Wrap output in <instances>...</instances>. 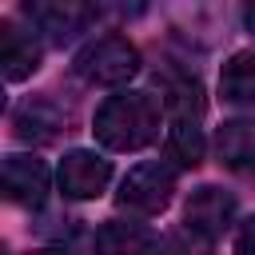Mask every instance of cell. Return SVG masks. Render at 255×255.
Segmentation results:
<instances>
[{
	"mask_svg": "<svg viewBox=\"0 0 255 255\" xmlns=\"http://www.w3.org/2000/svg\"><path fill=\"white\" fill-rule=\"evenodd\" d=\"M163 116L167 112L151 92H116L100 104L92 131L108 151H143L159 139Z\"/></svg>",
	"mask_w": 255,
	"mask_h": 255,
	"instance_id": "obj_1",
	"label": "cell"
},
{
	"mask_svg": "<svg viewBox=\"0 0 255 255\" xmlns=\"http://www.w3.org/2000/svg\"><path fill=\"white\" fill-rule=\"evenodd\" d=\"M76 76L84 84H100V88H120L139 72V48L128 36H96L76 52Z\"/></svg>",
	"mask_w": 255,
	"mask_h": 255,
	"instance_id": "obj_2",
	"label": "cell"
},
{
	"mask_svg": "<svg viewBox=\"0 0 255 255\" xmlns=\"http://www.w3.org/2000/svg\"><path fill=\"white\" fill-rule=\"evenodd\" d=\"M171 195H175V167L167 159H147V163H135L120 179L116 203L135 215H159L171 203Z\"/></svg>",
	"mask_w": 255,
	"mask_h": 255,
	"instance_id": "obj_3",
	"label": "cell"
},
{
	"mask_svg": "<svg viewBox=\"0 0 255 255\" xmlns=\"http://www.w3.org/2000/svg\"><path fill=\"white\" fill-rule=\"evenodd\" d=\"M20 12H24V20H28L48 44H56V48L72 44V40H76L80 32H88V28L96 24V16H100L96 4H80V0H32V4H24Z\"/></svg>",
	"mask_w": 255,
	"mask_h": 255,
	"instance_id": "obj_4",
	"label": "cell"
},
{
	"mask_svg": "<svg viewBox=\"0 0 255 255\" xmlns=\"http://www.w3.org/2000/svg\"><path fill=\"white\" fill-rule=\"evenodd\" d=\"M231 223H235V195L231 191L207 183V187H195L187 195V203H183V227H191V231H199L203 239L215 243Z\"/></svg>",
	"mask_w": 255,
	"mask_h": 255,
	"instance_id": "obj_5",
	"label": "cell"
},
{
	"mask_svg": "<svg viewBox=\"0 0 255 255\" xmlns=\"http://www.w3.org/2000/svg\"><path fill=\"white\" fill-rule=\"evenodd\" d=\"M108 183H112V159H104L100 151L76 147L60 159V191L68 199H96Z\"/></svg>",
	"mask_w": 255,
	"mask_h": 255,
	"instance_id": "obj_6",
	"label": "cell"
},
{
	"mask_svg": "<svg viewBox=\"0 0 255 255\" xmlns=\"http://www.w3.org/2000/svg\"><path fill=\"white\" fill-rule=\"evenodd\" d=\"M44 60V44L36 40V32H24L16 20H0V72L8 84L28 80Z\"/></svg>",
	"mask_w": 255,
	"mask_h": 255,
	"instance_id": "obj_7",
	"label": "cell"
},
{
	"mask_svg": "<svg viewBox=\"0 0 255 255\" xmlns=\"http://www.w3.org/2000/svg\"><path fill=\"white\" fill-rule=\"evenodd\" d=\"M12 131L24 143H52L60 131H68V116L48 100V96H28L12 112Z\"/></svg>",
	"mask_w": 255,
	"mask_h": 255,
	"instance_id": "obj_8",
	"label": "cell"
},
{
	"mask_svg": "<svg viewBox=\"0 0 255 255\" xmlns=\"http://www.w3.org/2000/svg\"><path fill=\"white\" fill-rule=\"evenodd\" d=\"M4 195L20 207H40L48 199V167L36 155H4Z\"/></svg>",
	"mask_w": 255,
	"mask_h": 255,
	"instance_id": "obj_9",
	"label": "cell"
},
{
	"mask_svg": "<svg viewBox=\"0 0 255 255\" xmlns=\"http://www.w3.org/2000/svg\"><path fill=\"white\" fill-rule=\"evenodd\" d=\"M92 247H96V255H155L159 239H155V231L143 227V223H131V219H108V223L96 227Z\"/></svg>",
	"mask_w": 255,
	"mask_h": 255,
	"instance_id": "obj_10",
	"label": "cell"
},
{
	"mask_svg": "<svg viewBox=\"0 0 255 255\" xmlns=\"http://www.w3.org/2000/svg\"><path fill=\"white\" fill-rule=\"evenodd\" d=\"M215 155L235 175L255 179V116L251 120H227L215 131Z\"/></svg>",
	"mask_w": 255,
	"mask_h": 255,
	"instance_id": "obj_11",
	"label": "cell"
},
{
	"mask_svg": "<svg viewBox=\"0 0 255 255\" xmlns=\"http://www.w3.org/2000/svg\"><path fill=\"white\" fill-rule=\"evenodd\" d=\"M219 96L235 108L255 104V52H235L219 72Z\"/></svg>",
	"mask_w": 255,
	"mask_h": 255,
	"instance_id": "obj_12",
	"label": "cell"
},
{
	"mask_svg": "<svg viewBox=\"0 0 255 255\" xmlns=\"http://www.w3.org/2000/svg\"><path fill=\"white\" fill-rule=\"evenodd\" d=\"M203 120H167V159L171 167H199L203 159Z\"/></svg>",
	"mask_w": 255,
	"mask_h": 255,
	"instance_id": "obj_13",
	"label": "cell"
},
{
	"mask_svg": "<svg viewBox=\"0 0 255 255\" xmlns=\"http://www.w3.org/2000/svg\"><path fill=\"white\" fill-rule=\"evenodd\" d=\"M211 247H215L211 239H203L199 231H191V227H183V223L163 239V251H167V255H211Z\"/></svg>",
	"mask_w": 255,
	"mask_h": 255,
	"instance_id": "obj_14",
	"label": "cell"
},
{
	"mask_svg": "<svg viewBox=\"0 0 255 255\" xmlns=\"http://www.w3.org/2000/svg\"><path fill=\"white\" fill-rule=\"evenodd\" d=\"M235 255H255V215L239 223V231H235Z\"/></svg>",
	"mask_w": 255,
	"mask_h": 255,
	"instance_id": "obj_15",
	"label": "cell"
},
{
	"mask_svg": "<svg viewBox=\"0 0 255 255\" xmlns=\"http://www.w3.org/2000/svg\"><path fill=\"white\" fill-rule=\"evenodd\" d=\"M243 28L255 36V4H247V8H243Z\"/></svg>",
	"mask_w": 255,
	"mask_h": 255,
	"instance_id": "obj_16",
	"label": "cell"
},
{
	"mask_svg": "<svg viewBox=\"0 0 255 255\" xmlns=\"http://www.w3.org/2000/svg\"><path fill=\"white\" fill-rule=\"evenodd\" d=\"M32 255H68V251H56V247H52V251H32Z\"/></svg>",
	"mask_w": 255,
	"mask_h": 255,
	"instance_id": "obj_17",
	"label": "cell"
}]
</instances>
